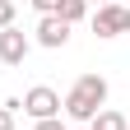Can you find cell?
I'll return each instance as SVG.
<instances>
[{
	"mask_svg": "<svg viewBox=\"0 0 130 130\" xmlns=\"http://www.w3.org/2000/svg\"><path fill=\"white\" fill-rule=\"evenodd\" d=\"M93 32H98V37H121V32H130V9L116 5V0L102 5V9L93 14Z\"/></svg>",
	"mask_w": 130,
	"mask_h": 130,
	"instance_id": "obj_3",
	"label": "cell"
},
{
	"mask_svg": "<svg viewBox=\"0 0 130 130\" xmlns=\"http://www.w3.org/2000/svg\"><path fill=\"white\" fill-rule=\"evenodd\" d=\"M32 9H37V14H56V9H60V0H32Z\"/></svg>",
	"mask_w": 130,
	"mask_h": 130,
	"instance_id": "obj_9",
	"label": "cell"
},
{
	"mask_svg": "<svg viewBox=\"0 0 130 130\" xmlns=\"http://www.w3.org/2000/svg\"><path fill=\"white\" fill-rule=\"evenodd\" d=\"M88 14V0H60V9H56V19H65V23H79Z\"/></svg>",
	"mask_w": 130,
	"mask_h": 130,
	"instance_id": "obj_7",
	"label": "cell"
},
{
	"mask_svg": "<svg viewBox=\"0 0 130 130\" xmlns=\"http://www.w3.org/2000/svg\"><path fill=\"white\" fill-rule=\"evenodd\" d=\"M102 102H107V79L102 74H79L60 107H65L70 121H93L98 111H102Z\"/></svg>",
	"mask_w": 130,
	"mask_h": 130,
	"instance_id": "obj_1",
	"label": "cell"
},
{
	"mask_svg": "<svg viewBox=\"0 0 130 130\" xmlns=\"http://www.w3.org/2000/svg\"><path fill=\"white\" fill-rule=\"evenodd\" d=\"M0 130H14V116H9L5 107H0Z\"/></svg>",
	"mask_w": 130,
	"mask_h": 130,
	"instance_id": "obj_11",
	"label": "cell"
},
{
	"mask_svg": "<svg viewBox=\"0 0 130 130\" xmlns=\"http://www.w3.org/2000/svg\"><path fill=\"white\" fill-rule=\"evenodd\" d=\"M23 111H28L32 121H51V116H60V93L46 88V84L28 88V93H23Z\"/></svg>",
	"mask_w": 130,
	"mask_h": 130,
	"instance_id": "obj_2",
	"label": "cell"
},
{
	"mask_svg": "<svg viewBox=\"0 0 130 130\" xmlns=\"http://www.w3.org/2000/svg\"><path fill=\"white\" fill-rule=\"evenodd\" d=\"M37 42L51 46V51H56V46H65V42H70V23L56 19V14H42V23H37Z\"/></svg>",
	"mask_w": 130,
	"mask_h": 130,
	"instance_id": "obj_5",
	"label": "cell"
},
{
	"mask_svg": "<svg viewBox=\"0 0 130 130\" xmlns=\"http://www.w3.org/2000/svg\"><path fill=\"white\" fill-rule=\"evenodd\" d=\"M93 5H98V9H102V5H111V0H93Z\"/></svg>",
	"mask_w": 130,
	"mask_h": 130,
	"instance_id": "obj_12",
	"label": "cell"
},
{
	"mask_svg": "<svg viewBox=\"0 0 130 130\" xmlns=\"http://www.w3.org/2000/svg\"><path fill=\"white\" fill-rule=\"evenodd\" d=\"M32 130H65V125H60V116H51V121H37Z\"/></svg>",
	"mask_w": 130,
	"mask_h": 130,
	"instance_id": "obj_10",
	"label": "cell"
},
{
	"mask_svg": "<svg viewBox=\"0 0 130 130\" xmlns=\"http://www.w3.org/2000/svg\"><path fill=\"white\" fill-rule=\"evenodd\" d=\"M28 46H32V42H28L14 23L0 28V60H5V65H23V60H28Z\"/></svg>",
	"mask_w": 130,
	"mask_h": 130,
	"instance_id": "obj_4",
	"label": "cell"
},
{
	"mask_svg": "<svg viewBox=\"0 0 130 130\" xmlns=\"http://www.w3.org/2000/svg\"><path fill=\"white\" fill-rule=\"evenodd\" d=\"M14 23V0H0V28Z\"/></svg>",
	"mask_w": 130,
	"mask_h": 130,
	"instance_id": "obj_8",
	"label": "cell"
},
{
	"mask_svg": "<svg viewBox=\"0 0 130 130\" xmlns=\"http://www.w3.org/2000/svg\"><path fill=\"white\" fill-rule=\"evenodd\" d=\"M88 125H93V130H130V121L121 116V111H111V107H102V111H98Z\"/></svg>",
	"mask_w": 130,
	"mask_h": 130,
	"instance_id": "obj_6",
	"label": "cell"
}]
</instances>
